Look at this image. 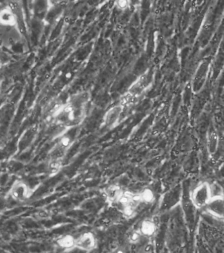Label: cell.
<instances>
[{"mask_svg":"<svg viewBox=\"0 0 224 253\" xmlns=\"http://www.w3.org/2000/svg\"><path fill=\"white\" fill-rule=\"evenodd\" d=\"M223 195L224 197V186H223Z\"/></svg>","mask_w":224,"mask_h":253,"instance_id":"obj_18","label":"cell"},{"mask_svg":"<svg viewBox=\"0 0 224 253\" xmlns=\"http://www.w3.org/2000/svg\"><path fill=\"white\" fill-rule=\"evenodd\" d=\"M63 161L49 159L47 163V170L49 174H55L59 172L63 167Z\"/></svg>","mask_w":224,"mask_h":253,"instance_id":"obj_14","label":"cell"},{"mask_svg":"<svg viewBox=\"0 0 224 253\" xmlns=\"http://www.w3.org/2000/svg\"><path fill=\"white\" fill-rule=\"evenodd\" d=\"M73 140L69 135H63L49 152V159L63 161L64 157L67 155L71 148Z\"/></svg>","mask_w":224,"mask_h":253,"instance_id":"obj_3","label":"cell"},{"mask_svg":"<svg viewBox=\"0 0 224 253\" xmlns=\"http://www.w3.org/2000/svg\"><path fill=\"white\" fill-rule=\"evenodd\" d=\"M125 109V107L119 103L107 111L103 117V123L105 127L112 129L117 126Z\"/></svg>","mask_w":224,"mask_h":253,"instance_id":"obj_4","label":"cell"},{"mask_svg":"<svg viewBox=\"0 0 224 253\" xmlns=\"http://www.w3.org/2000/svg\"><path fill=\"white\" fill-rule=\"evenodd\" d=\"M140 200L141 203L151 204L155 199V194L151 189L146 188L139 193Z\"/></svg>","mask_w":224,"mask_h":253,"instance_id":"obj_13","label":"cell"},{"mask_svg":"<svg viewBox=\"0 0 224 253\" xmlns=\"http://www.w3.org/2000/svg\"><path fill=\"white\" fill-rule=\"evenodd\" d=\"M157 224L153 219H145L142 221L138 230H139L142 236L146 238L153 237L157 230Z\"/></svg>","mask_w":224,"mask_h":253,"instance_id":"obj_11","label":"cell"},{"mask_svg":"<svg viewBox=\"0 0 224 253\" xmlns=\"http://www.w3.org/2000/svg\"><path fill=\"white\" fill-rule=\"evenodd\" d=\"M125 190L118 185H111L103 191L106 202L110 205L119 204Z\"/></svg>","mask_w":224,"mask_h":253,"instance_id":"obj_8","label":"cell"},{"mask_svg":"<svg viewBox=\"0 0 224 253\" xmlns=\"http://www.w3.org/2000/svg\"><path fill=\"white\" fill-rule=\"evenodd\" d=\"M35 215L38 220H49L52 216L51 212L46 209H42L37 211Z\"/></svg>","mask_w":224,"mask_h":253,"instance_id":"obj_16","label":"cell"},{"mask_svg":"<svg viewBox=\"0 0 224 253\" xmlns=\"http://www.w3.org/2000/svg\"><path fill=\"white\" fill-rule=\"evenodd\" d=\"M213 197L212 186L207 182L199 183L192 191L191 200L196 209L205 208Z\"/></svg>","mask_w":224,"mask_h":253,"instance_id":"obj_1","label":"cell"},{"mask_svg":"<svg viewBox=\"0 0 224 253\" xmlns=\"http://www.w3.org/2000/svg\"><path fill=\"white\" fill-rule=\"evenodd\" d=\"M33 194V189L25 181L15 180L10 188V197L16 202L23 203L31 199Z\"/></svg>","mask_w":224,"mask_h":253,"instance_id":"obj_2","label":"cell"},{"mask_svg":"<svg viewBox=\"0 0 224 253\" xmlns=\"http://www.w3.org/2000/svg\"><path fill=\"white\" fill-rule=\"evenodd\" d=\"M97 242L93 233L87 232L76 238L75 248L84 252H90L97 248Z\"/></svg>","mask_w":224,"mask_h":253,"instance_id":"obj_6","label":"cell"},{"mask_svg":"<svg viewBox=\"0 0 224 253\" xmlns=\"http://www.w3.org/2000/svg\"><path fill=\"white\" fill-rule=\"evenodd\" d=\"M205 209L212 216L223 220L224 219V197L223 195L214 196Z\"/></svg>","mask_w":224,"mask_h":253,"instance_id":"obj_7","label":"cell"},{"mask_svg":"<svg viewBox=\"0 0 224 253\" xmlns=\"http://www.w3.org/2000/svg\"><path fill=\"white\" fill-rule=\"evenodd\" d=\"M220 138L219 133L214 127H210L207 133V148L208 153L213 156L219 148Z\"/></svg>","mask_w":224,"mask_h":253,"instance_id":"obj_10","label":"cell"},{"mask_svg":"<svg viewBox=\"0 0 224 253\" xmlns=\"http://www.w3.org/2000/svg\"><path fill=\"white\" fill-rule=\"evenodd\" d=\"M132 0H115V5L117 9L125 11L131 7Z\"/></svg>","mask_w":224,"mask_h":253,"instance_id":"obj_15","label":"cell"},{"mask_svg":"<svg viewBox=\"0 0 224 253\" xmlns=\"http://www.w3.org/2000/svg\"><path fill=\"white\" fill-rule=\"evenodd\" d=\"M0 23L8 28H15L18 24L17 15L9 5L2 8L0 11Z\"/></svg>","mask_w":224,"mask_h":253,"instance_id":"obj_9","label":"cell"},{"mask_svg":"<svg viewBox=\"0 0 224 253\" xmlns=\"http://www.w3.org/2000/svg\"><path fill=\"white\" fill-rule=\"evenodd\" d=\"M76 238L71 235H64L57 240V246L65 250L75 248Z\"/></svg>","mask_w":224,"mask_h":253,"instance_id":"obj_12","label":"cell"},{"mask_svg":"<svg viewBox=\"0 0 224 253\" xmlns=\"http://www.w3.org/2000/svg\"><path fill=\"white\" fill-rule=\"evenodd\" d=\"M142 237L143 236H142L139 230L134 231V232H132L131 234L129 235V242L133 244H137V243H139L140 240H141Z\"/></svg>","mask_w":224,"mask_h":253,"instance_id":"obj_17","label":"cell"},{"mask_svg":"<svg viewBox=\"0 0 224 253\" xmlns=\"http://www.w3.org/2000/svg\"><path fill=\"white\" fill-rule=\"evenodd\" d=\"M150 83H151V76H150L149 72H146L136 80L130 87L128 91L138 99L147 90V87L149 86Z\"/></svg>","mask_w":224,"mask_h":253,"instance_id":"obj_5","label":"cell"}]
</instances>
